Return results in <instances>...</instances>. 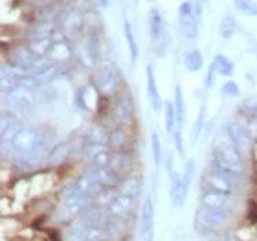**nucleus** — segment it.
<instances>
[{"label":"nucleus","instance_id":"f257e3e1","mask_svg":"<svg viewBox=\"0 0 257 241\" xmlns=\"http://www.w3.org/2000/svg\"><path fill=\"white\" fill-rule=\"evenodd\" d=\"M211 156H215V158H219L220 162H224L228 166L242 172V153H241V149L237 147L235 142H233V138L230 136V133L226 131L224 125L219 129V133L215 134L213 153H211Z\"/></svg>","mask_w":257,"mask_h":241},{"label":"nucleus","instance_id":"f03ea898","mask_svg":"<svg viewBox=\"0 0 257 241\" xmlns=\"http://www.w3.org/2000/svg\"><path fill=\"white\" fill-rule=\"evenodd\" d=\"M149 33H151V43L155 46L156 55L164 57L167 54V50H169L171 37H169V32H167L164 15H162V11L158 8H151L149 11Z\"/></svg>","mask_w":257,"mask_h":241},{"label":"nucleus","instance_id":"7ed1b4c3","mask_svg":"<svg viewBox=\"0 0 257 241\" xmlns=\"http://www.w3.org/2000/svg\"><path fill=\"white\" fill-rule=\"evenodd\" d=\"M4 105L8 111L19 114H30L37 105V98L33 89H28L24 85H19L10 92H4Z\"/></svg>","mask_w":257,"mask_h":241},{"label":"nucleus","instance_id":"20e7f679","mask_svg":"<svg viewBox=\"0 0 257 241\" xmlns=\"http://www.w3.org/2000/svg\"><path fill=\"white\" fill-rule=\"evenodd\" d=\"M96 91L101 96H112L118 94V85H119V72L116 68V64L112 61H101L97 64L94 79H92Z\"/></svg>","mask_w":257,"mask_h":241},{"label":"nucleus","instance_id":"39448f33","mask_svg":"<svg viewBox=\"0 0 257 241\" xmlns=\"http://www.w3.org/2000/svg\"><path fill=\"white\" fill-rule=\"evenodd\" d=\"M228 219H230V210L198 206L197 214H195V230L198 234H211L217 228H222L228 223Z\"/></svg>","mask_w":257,"mask_h":241},{"label":"nucleus","instance_id":"423d86ee","mask_svg":"<svg viewBox=\"0 0 257 241\" xmlns=\"http://www.w3.org/2000/svg\"><path fill=\"white\" fill-rule=\"evenodd\" d=\"M198 26H200V22H198L197 17H195L191 0H186V2H182L180 8H178V30L182 33V37L197 39Z\"/></svg>","mask_w":257,"mask_h":241},{"label":"nucleus","instance_id":"0eeeda50","mask_svg":"<svg viewBox=\"0 0 257 241\" xmlns=\"http://www.w3.org/2000/svg\"><path fill=\"white\" fill-rule=\"evenodd\" d=\"M155 201L153 195L147 193L142 203L140 212V234L144 241H155Z\"/></svg>","mask_w":257,"mask_h":241},{"label":"nucleus","instance_id":"6e6552de","mask_svg":"<svg viewBox=\"0 0 257 241\" xmlns=\"http://www.w3.org/2000/svg\"><path fill=\"white\" fill-rule=\"evenodd\" d=\"M116 102H114V118L118 122L119 127H125L131 123L134 116V102L131 92H118L116 94Z\"/></svg>","mask_w":257,"mask_h":241},{"label":"nucleus","instance_id":"1a4fd4ad","mask_svg":"<svg viewBox=\"0 0 257 241\" xmlns=\"http://www.w3.org/2000/svg\"><path fill=\"white\" fill-rule=\"evenodd\" d=\"M206 170H209V172H213V173H217V175H220L222 179H226V181L230 182L233 188L242 186V182H244V172L228 166V164L220 162L219 158H215V156L209 158L208 168H206Z\"/></svg>","mask_w":257,"mask_h":241},{"label":"nucleus","instance_id":"9d476101","mask_svg":"<svg viewBox=\"0 0 257 241\" xmlns=\"http://www.w3.org/2000/svg\"><path fill=\"white\" fill-rule=\"evenodd\" d=\"M61 74H63V64L54 63V61H50V59H44L43 63H41V66L33 70L30 75L35 79L37 87H46V85H52Z\"/></svg>","mask_w":257,"mask_h":241},{"label":"nucleus","instance_id":"9b49d317","mask_svg":"<svg viewBox=\"0 0 257 241\" xmlns=\"http://www.w3.org/2000/svg\"><path fill=\"white\" fill-rule=\"evenodd\" d=\"M59 26L63 28L64 32L70 35H77V33L85 28V13L79 8H68L66 11H63L57 19Z\"/></svg>","mask_w":257,"mask_h":241},{"label":"nucleus","instance_id":"f8f14e48","mask_svg":"<svg viewBox=\"0 0 257 241\" xmlns=\"http://www.w3.org/2000/svg\"><path fill=\"white\" fill-rule=\"evenodd\" d=\"M198 199H200V206L215 208V210H228L231 203L230 193L215 192V190H204Z\"/></svg>","mask_w":257,"mask_h":241},{"label":"nucleus","instance_id":"ddd939ff","mask_svg":"<svg viewBox=\"0 0 257 241\" xmlns=\"http://www.w3.org/2000/svg\"><path fill=\"white\" fill-rule=\"evenodd\" d=\"M145 77H147V98H149V105L155 113H160L164 109V102H162V94L158 91V83H156V75L153 70V64H147L145 68Z\"/></svg>","mask_w":257,"mask_h":241},{"label":"nucleus","instance_id":"4468645a","mask_svg":"<svg viewBox=\"0 0 257 241\" xmlns=\"http://www.w3.org/2000/svg\"><path fill=\"white\" fill-rule=\"evenodd\" d=\"M22 129L21 120L15 113H11L8 109H4L2 113V145H10L11 140L15 138V134Z\"/></svg>","mask_w":257,"mask_h":241},{"label":"nucleus","instance_id":"2eb2a0df","mask_svg":"<svg viewBox=\"0 0 257 241\" xmlns=\"http://www.w3.org/2000/svg\"><path fill=\"white\" fill-rule=\"evenodd\" d=\"M72 149H74L72 140H63L59 144H55L48 151V164L50 166H61L63 162H66L72 156Z\"/></svg>","mask_w":257,"mask_h":241},{"label":"nucleus","instance_id":"dca6fc26","mask_svg":"<svg viewBox=\"0 0 257 241\" xmlns=\"http://www.w3.org/2000/svg\"><path fill=\"white\" fill-rule=\"evenodd\" d=\"M226 127V131L230 133V136L233 138V142L237 144V147L241 149V153H244V151L248 149V145H250V134H248L246 127L244 125H241V123L237 122H224L222 123Z\"/></svg>","mask_w":257,"mask_h":241},{"label":"nucleus","instance_id":"f3484780","mask_svg":"<svg viewBox=\"0 0 257 241\" xmlns=\"http://www.w3.org/2000/svg\"><path fill=\"white\" fill-rule=\"evenodd\" d=\"M202 184L206 190H215V192H222V193H233V190L235 188L231 186L230 182L226 181V179H222L220 175H217V173L209 172V170H206L202 175Z\"/></svg>","mask_w":257,"mask_h":241},{"label":"nucleus","instance_id":"a211bd4d","mask_svg":"<svg viewBox=\"0 0 257 241\" xmlns=\"http://www.w3.org/2000/svg\"><path fill=\"white\" fill-rule=\"evenodd\" d=\"M134 199L127 197V195H121L119 193L118 197L114 199L112 204L107 208V212L110 215H116V217H121V219H127L128 215L133 214V210H134Z\"/></svg>","mask_w":257,"mask_h":241},{"label":"nucleus","instance_id":"6ab92c4d","mask_svg":"<svg viewBox=\"0 0 257 241\" xmlns=\"http://www.w3.org/2000/svg\"><path fill=\"white\" fill-rule=\"evenodd\" d=\"M169 181H171V188H169V195H171V204L175 208H180L186 201V195H184V186H182V175L173 170L169 172Z\"/></svg>","mask_w":257,"mask_h":241},{"label":"nucleus","instance_id":"aec40b11","mask_svg":"<svg viewBox=\"0 0 257 241\" xmlns=\"http://www.w3.org/2000/svg\"><path fill=\"white\" fill-rule=\"evenodd\" d=\"M72 46H70L66 41H63V39H59V41H55L54 44H52V48H50L48 55H46V59L54 61V63H66V61L72 57Z\"/></svg>","mask_w":257,"mask_h":241},{"label":"nucleus","instance_id":"412c9836","mask_svg":"<svg viewBox=\"0 0 257 241\" xmlns=\"http://www.w3.org/2000/svg\"><path fill=\"white\" fill-rule=\"evenodd\" d=\"M110 168H112V170H116V172L123 177V173H127V172H131V170H133V155H131V153H127V151H114Z\"/></svg>","mask_w":257,"mask_h":241},{"label":"nucleus","instance_id":"4be33fe9","mask_svg":"<svg viewBox=\"0 0 257 241\" xmlns=\"http://www.w3.org/2000/svg\"><path fill=\"white\" fill-rule=\"evenodd\" d=\"M118 190L121 195H127L134 201H138L142 197V184H140V179L136 177H123V181L119 182Z\"/></svg>","mask_w":257,"mask_h":241},{"label":"nucleus","instance_id":"5701e85b","mask_svg":"<svg viewBox=\"0 0 257 241\" xmlns=\"http://www.w3.org/2000/svg\"><path fill=\"white\" fill-rule=\"evenodd\" d=\"M57 30L55 21H37L30 30V37L32 39H50Z\"/></svg>","mask_w":257,"mask_h":241},{"label":"nucleus","instance_id":"b1692460","mask_svg":"<svg viewBox=\"0 0 257 241\" xmlns=\"http://www.w3.org/2000/svg\"><path fill=\"white\" fill-rule=\"evenodd\" d=\"M184 68L191 72V74H197V72H200L204 68V57L200 54V50L193 48L184 54Z\"/></svg>","mask_w":257,"mask_h":241},{"label":"nucleus","instance_id":"393cba45","mask_svg":"<svg viewBox=\"0 0 257 241\" xmlns=\"http://www.w3.org/2000/svg\"><path fill=\"white\" fill-rule=\"evenodd\" d=\"M118 195H119L118 188H101V190L92 197V204H96L99 208H108Z\"/></svg>","mask_w":257,"mask_h":241},{"label":"nucleus","instance_id":"a878e982","mask_svg":"<svg viewBox=\"0 0 257 241\" xmlns=\"http://www.w3.org/2000/svg\"><path fill=\"white\" fill-rule=\"evenodd\" d=\"M128 134L123 127H116L108 134V147L114 151H125L128 147Z\"/></svg>","mask_w":257,"mask_h":241},{"label":"nucleus","instance_id":"bb28decb","mask_svg":"<svg viewBox=\"0 0 257 241\" xmlns=\"http://www.w3.org/2000/svg\"><path fill=\"white\" fill-rule=\"evenodd\" d=\"M123 35H125V41H127L131 61L136 63V61H138V55H140V46H138V41H136V35H134L133 24H131L127 19L123 21Z\"/></svg>","mask_w":257,"mask_h":241},{"label":"nucleus","instance_id":"cd10ccee","mask_svg":"<svg viewBox=\"0 0 257 241\" xmlns=\"http://www.w3.org/2000/svg\"><path fill=\"white\" fill-rule=\"evenodd\" d=\"M164 118H166V131L167 134L173 138V134L178 131V118H177V109L175 103L166 102L164 103Z\"/></svg>","mask_w":257,"mask_h":241},{"label":"nucleus","instance_id":"c85d7f7f","mask_svg":"<svg viewBox=\"0 0 257 241\" xmlns=\"http://www.w3.org/2000/svg\"><path fill=\"white\" fill-rule=\"evenodd\" d=\"M213 66L217 70V74L222 75V77H231L233 72H235V64L230 57H226L224 54H217L213 57Z\"/></svg>","mask_w":257,"mask_h":241},{"label":"nucleus","instance_id":"c756f323","mask_svg":"<svg viewBox=\"0 0 257 241\" xmlns=\"http://www.w3.org/2000/svg\"><path fill=\"white\" fill-rule=\"evenodd\" d=\"M237 32V21L235 17L231 15V13H226V15H222V19H220V24H219V33L222 39H231L233 35H235Z\"/></svg>","mask_w":257,"mask_h":241},{"label":"nucleus","instance_id":"7c9ffc66","mask_svg":"<svg viewBox=\"0 0 257 241\" xmlns=\"http://www.w3.org/2000/svg\"><path fill=\"white\" fill-rule=\"evenodd\" d=\"M173 103L177 109V118H178V129H182L184 122H186V102H184V92L182 87L175 85V96H173Z\"/></svg>","mask_w":257,"mask_h":241},{"label":"nucleus","instance_id":"2f4dec72","mask_svg":"<svg viewBox=\"0 0 257 241\" xmlns=\"http://www.w3.org/2000/svg\"><path fill=\"white\" fill-rule=\"evenodd\" d=\"M151 151H153V162H155V168H156V172H158V168H160L162 162H164V151H162L160 136H158L156 131L151 133Z\"/></svg>","mask_w":257,"mask_h":241},{"label":"nucleus","instance_id":"473e14b6","mask_svg":"<svg viewBox=\"0 0 257 241\" xmlns=\"http://www.w3.org/2000/svg\"><path fill=\"white\" fill-rule=\"evenodd\" d=\"M85 26L88 28V32H99V28H101V15H99V11H85Z\"/></svg>","mask_w":257,"mask_h":241},{"label":"nucleus","instance_id":"72a5a7b5","mask_svg":"<svg viewBox=\"0 0 257 241\" xmlns=\"http://www.w3.org/2000/svg\"><path fill=\"white\" fill-rule=\"evenodd\" d=\"M233 6L246 17H257V2L255 0H231Z\"/></svg>","mask_w":257,"mask_h":241},{"label":"nucleus","instance_id":"f704fd0d","mask_svg":"<svg viewBox=\"0 0 257 241\" xmlns=\"http://www.w3.org/2000/svg\"><path fill=\"white\" fill-rule=\"evenodd\" d=\"M206 111H208V105H206V102H202V105L198 109L197 120H195V127H193V140H197L202 133V129L206 127Z\"/></svg>","mask_w":257,"mask_h":241},{"label":"nucleus","instance_id":"c9c22d12","mask_svg":"<svg viewBox=\"0 0 257 241\" xmlns=\"http://www.w3.org/2000/svg\"><path fill=\"white\" fill-rule=\"evenodd\" d=\"M241 111L242 114H246L248 118H257V98L255 96L244 98L241 102Z\"/></svg>","mask_w":257,"mask_h":241},{"label":"nucleus","instance_id":"e433bc0d","mask_svg":"<svg viewBox=\"0 0 257 241\" xmlns=\"http://www.w3.org/2000/svg\"><path fill=\"white\" fill-rule=\"evenodd\" d=\"M220 94H222L224 98H239L241 96V89H239V85H237L235 81L230 79L220 87Z\"/></svg>","mask_w":257,"mask_h":241},{"label":"nucleus","instance_id":"4c0bfd02","mask_svg":"<svg viewBox=\"0 0 257 241\" xmlns=\"http://www.w3.org/2000/svg\"><path fill=\"white\" fill-rule=\"evenodd\" d=\"M86 92L85 89H79V91L75 92V105L81 109V111H88V105H86Z\"/></svg>","mask_w":257,"mask_h":241},{"label":"nucleus","instance_id":"58836bf2","mask_svg":"<svg viewBox=\"0 0 257 241\" xmlns=\"http://www.w3.org/2000/svg\"><path fill=\"white\" fill-rule=\"evenodd\" d=\"M173 142H175V147L180 155H184V142H182V129H178L177 133L173 134Z\"/></svg>","mask_w":257,"mask_h":241},{"label":"nucleus","instance_id":"ea45409f","mask_svg":"<svg viewBox=\"0 0 257 241\" xmlns=\"http://www.w3.org/2000/svg\"><path fill=\"white\" fill-rule=\"evenodd\" d=\"M215 74H217V70H215L213 63H211V64H209L208 75H206V89H211V87H213V79H215Z\"/></svg>","mask_w":257,"mask_h":241},{"label":"nucleus","instance_id":"a19ab883","mask_svg":"<svg viewBox=\"0 0 257 241\" xmlns=\"http://www.w3.org/2000/svg\"><path fill=\"white\" fill-rule=\"evenodd\" d=\"M32 2L33 8H37V10H43V8H52L55 0H30Z\"/></svg>","mask_w":257,"mask_h":241},{"label":"nucleus","instance_id":"79ce46f5","mask_svg":"<svg viewBox=\"0 0 257 241\" xmlns=\"http://www.w3.org/2000/svg\"><path fill=\"white\" fill-rule=\"evenodd\" d=\"M200 2H208V0H200Z\"/></svg>","mask_w":257,"mask_h":241},{"label":"nucleus","instance_id":"37998d69","mask_svg":"<svg viewBox=\"0 0 257 241\" xmlns=\"http://www.w3.org/2000/svg\"><path fill=\"white\" fill-rule=\"evenodd\" d=\"M149 2H153V0H149Z\"/></svg>","mask_w":257,"mask_h":241}]
</instances>
